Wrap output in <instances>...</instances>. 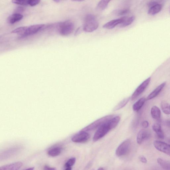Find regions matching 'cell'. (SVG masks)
<instances>
[{
	"label": "cell",
	"instance_id": "6da1fadb",
	"mask_svg": "<svg viewBox=\"0 0 170 170\" xmlns=\"http://www.w3.org/2000/svg\"><path fill=\"white\" fill-rule=\"evenodd\" d=\"M99 26V23L96 17L93 15H88L84 19L83 29L86 32H92L96 30Z\"/></svg>",
	"mask_w": 170,
	"mask_h": 170
},
{
	"label": "cell",
	"instance_id": "7a4b0ae2",
	"mask_svg": "<svg viewBox=\"0 0 170 170\" xmlns=\"http://www.w3.org/2000/svg\"><path fill=\"white\" fill-rule=\"evenodd\" d=\"M114 116L113 115H107L104 116L95 121L93 123L88 125L86 127L83 129L81 131L87 132L95 130L97 128H99L104 123L110 120Z\"/></svg>",
	"mask_w": 170,
	"mask_h": 170
},
{
	"label": "cell",
	"instance_id": "3957f363",
	"mask_svg": "<svg viewBox=\"0 0 170 170\" xmlns=\"http://www.w3.org/2000/svg\"><path fill=\"white\" fill-rule=\"evenodd\" d=\"M109 121L98 128L93 137L94 142H96L99 140L103 137L110 131L111 130L109 123Z\"/></svg>",
	"mask_w": 170,
	"mask_h": 170
},
{
	"label": "cell",
	"instance_id": "277c9868",
	"mask_svg": "<svg viewBox=\"0 0 170 170\" xmlns=\"http://www.w3.org/2000/svg\"><path fill=\"white\" fill-rule=\"evenodd\" d=\"M74 28V23L70 21L60 22L59 25V31L61 35L67 36L72 32Z\"/></svg>",
	"mask_w": 170,
	"mask_h": 170
},
{
	"label": "cell",
	"instance_id": "5b68a950",
	"mask_svg": "<svg viewBox=\"0 0 170 170\" xmlns=\"http://www.w3.org/2000/svg\"><path fill=\"white\" fill-rule=\"evenodd\" d=\"M131 147V141L129 139L125 140L119 145L116 151V155L118 157L123 156L129 152Z\"/></svg>",
	"mask_w": 170,
	"mask_h": 170
},
{
	"label": "cell",
	"instance_id": "8992f818",
	"mask_svg": "<svg viewBox=\"0 0 170 170\" xmlns=\"http://www.w3.org/2000/svg\"><path fill=\"white\" fill-rule=\"evenodd\" d=\"M151 77H149L139 85L130 97L131 100H134L139 96H140L148 86L151 82Z\"/></svg>",
	"mask_w": 170,
	"mask_h": 170
},
{
	"label": "cell",
	"instance_id": "52a82bcc",
	"mask_svg": "<svg viewBox=\"0 0 170 170\" xmlns=\"http://www.w3.org/2000/svg\"><path fill=\"white\" fill-rule=\"evenodd\" d=\"M90 137V134L87 132L80 131L73 136L71 140L74 142L84 143L87 142Z\"/></svg>",
	"mask_w": 170,
	"mask_h": 170
},
{
	"label": "cell",
	"instance_id": "ba28073f",
	"mask_svg": "<svg viewBox=\"0 0 170 170\" xmlns=\"http://www.w3.org/2000/svg\"><path fill=\"white\" fill-rule=\"evenodd\" d=\"M154 145L158 151L170 156V145L164 142L155 141Z\"/></svg>",
	"mask_w": 170,
	"mask_h": 170
},
{
	"label": "cell",
	"instance_id": "9c48e42d",
	"mask_svg": "<svg viewBox=\"0 0 170 170\" xmlns=\"http://www.w3.org/2000/svg\"><path fill=\"white\" fill-rule=\"evenodd\" d=\"M45 26L42 24L35 25L28 27L23 37H28L29 36L34 34L38 32Z\"/></svg>",
	"mask_w": 170,
	"mask_h": 170
},
{
	"label": "cell",
	"instance_id": "30bf717a",
	"mask_svg": "<svg viewBox=\"0 0 170 170\" xmlns=\"http://www.w3.org/2000/svg\"><path fill=\"white\" fill-rule=\"evenodd\" d=\"M151 132L145 129H142L139 131L137 137V142L139 145H141L143 142L147 140L151 137Z\"/></svg>",
	"mask_w": 170,
	"mask_h": 170
},
{
	"label": "cell",
	"instance_id": "8fae6325",
	"mask_svg": "<svg viewBox=\"0 0 170 170\" xmlns=\"http://www.w3.org/2000/svg\"><path fill=\"white\" fill-rule=\"evenodd\" d=\"M166 84V82H164L159 85V86L155 88V90L148 95L147 98H146V100H150L157 96L159 94L161 93L163 88L165 87Z\"/></svg>",
	"mask_w": 170,
	"mask_h": 170
},
{
	"label": "cell",
	"instance_id": "7c38bea8",
	"mask_svg": "<svg viewBox=\"0 0 170 170\" xmlns=\"http://www.w3.org/2000/svg\"><path fill=\"white\" fill-rule=\"evenodd\" d=\"M163 8L162 5L160 3L158 2L156 4L149 7L148 14L151 15H154L161 11Z\"/></svg>",
	"mask_w": 170,
	"mask_h": 170
},
{
	"label": "cell",
	"instance_id": "4fadbf2b",
	"mask_svg": "<svg viewBox=\"0 0 170 170\" xmlns=\"http://www.w3.org/2000/svg\"><path fill=\"white\" fill-rule=\"evenodd\" d=\"M123 17L120 18L115 19L105 23L103 26L104 28L106 29H112L114 28L116 26L120 24L123 21Z\"/></svg>",
	"mask_w": 170,
	"mask_h": 170
},
{
	"label": "cell",
	"instance_id": "5bb4252c",
	"mask_svg": "<svg viewBox=\"0 0 170 170\" xmlns=\"http://www.w3.org/2000/svg\"><path fill=\"white\" fill-rule=\"evenodd\" d=\"M152 130L155 132L158 137L159 139H164L165 138V135L163 131L161 125L159 122H156L152 126Z\"/></svg>",
	"mask_w": 170,
	"mask_h": 170
},
{
	"label": "cell",
	"instance_id": "9a60e30c",
	"mask_svg": "<svg viewBox=\"0 0 170 170\" xmlns=\"http://www.w3.org/2000/svg\"><path fill=\"white\" fill-rule=\"evenodd\" d=\"M23 165L21 162H18L2 166L0 170H18Z\"/></svg>",
	"mask_w": 170,
	"mask_h": 170
},
{
	"label": "cell",
	"instance_id": "2e32d148",
	"mask_svg": "<svg viewBox=\"0 0 170 170\" xmlns=\"http://www.w3.org/2000/svg\"><path fill=\"white\" fill-rule=\"evenodd\" d=\"M23 17V15L20 13H15L8 17V21L11 24H13L20 21L22 19Z\"/></svg>",
	"mask_w": 170,
	"mask_h": 170
},
{
	"label": "cell",
	"instance_id": "e0dca14e",
	"mask_svg": "<svg viewBox=\"0 0 170 170\" xmlns=\"http://www.w3.org/2000/svg\"><path fill=\"white\" fill-rule=\"evenodd\" d=\"M151 113L152 118L154 119L159 120L161 116V112L158 107L156 106L151 108Z\"/></svg>",
	"mask_w": 170,
	"mask_h": 170
},
{
	"label": "cell",
	"instance_id": "ac0fdd59",
	"mask_svg": "<svg viewBox=\"0 0 170 170\" xmlns=\"http://www.w3.org/2000/svg\"><path fill=\"white\" fill-rule=\"evenodd\" d=\"M62 148L60 146H56L49 149L47 154L52 157H56L58 156L62 152Z\"/></svg>",
	"mask_w": 170,
	"mask_h": 170
},
{
	"label": "cell",
	"instance_id": "d6986e66",
	"mask_svg": "<svg viewBox=\"0 0 170 170\" xmlns=\"http://www.w3.org/2000/svg\"><path fill=\"white\" fill-rule=\"evenodd\" d=\"M135 20V17L134 16H132L129 18L125 16L123 17V21L119 25V26L121 28H125L132 24Z\"/></svg>",
	"mask_w": 170,
	"mask_h": 170
},
{
	"label": "cell",
	"instance_id": "ffe728a7",
	"mask_svg": "<svg viewBox=\"0 0 170 170\" xmlns=\"http://www.w3.org/2000/svg\"><path fill=\"white\" fill-rule=\"evenodd\" d=\"M146 100L145 97H142L139 99L132 106L134 111L136 112L138 111L141 109L144 105Z\"/></svg>",
	"mask_w": 170,
	"mask_h": 170
},
{
	"label": "cell",
	"instance_id": "44dd1931",
	"mask_svg": "<svg viewBox=\"0 0 170 170\" xmlns=\"http://www.w3.org/2000/svg\"><path fill=\"white\" fill-rule=\"evenodd\" d=\"M161 107L163 113L167 115L170 114V104L168 102L165 101H162Z\"/></svg>",
	"mask_w": 170,
	"mask_h": 170
},
{
	"label": "cell",
	"instance_id": "7402d4cb",
	"mask_svg": "<svg viewBox=\"0 0 170 170\" xmlns=\"http://www.w3.org/2000/svg\"><path fill=\"white\" fill-rule=\"evenodd\" d=\"M110 2V1L108 0H102L98 3L96 9L98 11H103L107 8Z\"/></svg>",
	"mask_w": 170,
	"mask_h": 170
},
{
	"label": "cell",
	"instance_id": "603a6c76",
	"mask_svg": "<svg viewBox=\"0 0 170 170\" xmlns=\"http://www.w3.org/2000/svg\"><path fill=\"white\" fill-rule=\"evenodd\" d=\"M130 100H131L130 97L125 98L114 107L113 111H116L120 110L121 109L124 107L128 103Z\"/></svg>",
	"mask_w": 170,
	"mask_h": 170
},
{
	"label": "cell",
	"instance_id": "cb8c5ba5",
	"mask_svg": "<svg viewBox=\"0 0 170 170\" xmlns=\"http://www.w3.org/2000/svg\"><path fill=\"white\" fill-rule=\"evenodd\" d=\"M120 117L116 116L112 118L109 121L111 130L116 127L120 120Z\"/></svg>",
	"mask_w": 170,
	"mask_h": 170
},
{
	"label": "cell",
	"instance_id": "d4e9b609",
	"mask_svg": "<svg viewBox=\"0 0 170 170\" xmlns=\"http://www.w3.org/2000/svg\"><path fill=\"white\" fill-rule=\"evenodd\" d=\"M157 162L159 165L161 167L166 170H170V162L164 160L161 158H159L157 159Z\"/></svg>",
	"mask_w": 170,
	"mask_h": 170
},
{
	"label": "cell",
	"instance_id": "484cf974",
	"mask_svg": "<svg viewBox=\"0 0 170 170\" xmlns=\"http://www.w3.org/2000/svg\"><path fill=\"white\" fill-rule=\"evenodd\" d=\"M28 27H20L12 31L11 33L17 34L20 36V37H23Z\"/></svg>",
	"mask_w": 170,
	"mask_h": 170
},
{
	"label": "cell",
	"instance_id": "4316f807",
	"mask_svg": "<svg viewBox=\"0 0 170 170\" xmlns=\"http://www.w3.org/2000/svg\"><path fill=\"white\" fill-rule=\"evenodd\" d=\"M129 11L128 9H117L113 11V13L117 16H123L127 15Z\"/></svg>",
	"mask_w": 170,
	"mask_h": 170
},
{
	"label": "cell",
	"instance_id": "83f0119b",
	"mask_svg": "<svg viewBox=\"0 0 170 170\" xmlns=\"http://www.w3.org/2000/svg\"><path fill=\"white\" fill-rule=\"evenodd\" d=\"M76 162V159L75 158H71L69 159L66 162L65 165H64V167L66 168H70L75 164Z\"/></svg>",
	"mask_w": 170,
	"mask_h": 170
},
{
	"label": "cell",
	"instance_id": "f1b7e54d",
	"mask_svg": "<svg viewBox=\"0 0 170 170\" xmlns=\"http://www.w3.org/2000/svg\"><path fill=\"white\" fill-rule=\"evenodd\" d=\"M12 2L15 4L21 5H28V0H13Z\"/></svg>",
	"mask_w": 170,
	"mask_h": 170
},
{
	"label": "cell",
	"instance_id": "f546056e",
	"mask_svg": "<svg viewBox=\"0 0 170 170\" xmlns=\"http://www.w3.org/2000/svg\"><path fill=\"white\" fill-rule=\"evenodd\" d=\"M40 2L39 0H28V5L30 6H34L38 5Z\"/></svg>",
	"mask_w": 170,
	"mask_h": 170
},
{
	"label": "cell",
	"instance_id": "4dcf8cb0",
	"mask_svg": "<svg viewBox=\"0 0 170 170\" xmlns=\"http://www.w3.org/2000/svg\"><path fill=\"white\" fill-rule=\"evenodd\" d=\"M139 159L140 161L144 164H146L147 162V159H146L145 156H141L139 158Z\"/></svg>",
	"mask_w": 170,
	"mask_h": 170
},
{
	"label": "cell",
	"instance_id": "1f68e13d",
	"mask_svg": "<svg viewBox=\"0 0 170 170\" xmlns=\"http://www.w3.org/2000/svg\"><path fill=\"white\" fill-rule=\"evenodd\" d=\"M142 126L144 129H146L149 126V123L148 121H143L142 123Z\"/></svg>",
	"mask_w": 170,
	"mask_h": 170
},
{
	"label": "cell",
	"instance_id": "d6a6232c",
	"mask_svg": "<svg viewBox=\"0 0 170 170\" xmlns=\"http://www.w3.org/2000/svg\"><path fill=\"white\" fill-rule=\"evenodd\" d=\"M44 170H56L55 168H51L48 165H45L44 166Z\"/></svg>",
	"mask_w": 170,
	"mask_h": 170
},
{
	"label": "cell",
	"instance_id": "836d02e7",
	"mask_svg": "<svg viewBox=\"0 0 170 170\" xmlns=\"http://www.w3.org/2000/svg\"><path fill=\"white\" fill-rule=\"evenodd\" d=\"M23 9L21 7H18L16 9V11H15L16 12H18H18H21L22 11H23Z\"/></svg>",
	"mask_w": 170,
	"mask_h": 170
},
{
	"label": "cell",
	"instance_id": "e575fe53",
	"mask_svg": "<svg viewBox=\"0 0 170 170\" xmlns=\"http://www.w3.org/2000/svg\"><path fill=\"white\" fill-rule=\"evenodd\" d=\"M80 32V28H78L77 30L76 31L75 33L74 34V35L76 36L78 35H79V34Z\"/></svg>",
	"mask_w": 170,
	"mask_h": 170
},
{
	"label": "cell",
	"instance_id": "d590c367",
	"mask_svg": "<svg viewBox=\"0 0 170 170\" xmlns=\"http://www.w3.org/2000/svg\"><path fill=\"white\" fill-rule=\"evenodd\" d=\"M165 125L166 126L170 128V120H168L165 122Z\"/></svg>",
	"mask_w": 170,
	"mask_h": 170
},
{
	"label": "cell",
	"instance_id": "8d00e7d4",
	"mask_svg": "<svg viewBox=\"0 0 170 170\" xmlns=\"http://www.w3.org/2000/svg\"><path fill=\"white\" fill-rule=\"evenodd\" d=\"M34 168H28V169H27L25 170H34Z\"/></svg>",
	"mask_w": 170,
	"mask_h": 170
},
{
	"label": "cell",
	"instance_id": "74e56055",
	"mask_svg": "<svg viewBox=\"0 0 170 170\" xmlns=\"http://www.w3.org/2000/svg\"><path fill=\"white\" fill-rule=\"evenodd\" d=\"M65 170H71V167L66 168Z\"/></svg>",
	"mask_w": 170,
	"mask_h": 170
},
{
	"label": "cell",
	"instance_id": "f35d334b",
	"mask_svg": "<svg viewBox=\"0 0 170 170\" xmlns=\"http://www.w3.org/2000/svg\"><path fill=\"white\" fill-rule=\"evenodd\" d=\"M98 170H104L103 168H100L98 169Z\"/></svg>",
	"mask_w": 170,
	"mask_h": 170
},
{
	"label": "cell",
	"instance_id": "ab89813d",
	"mask_svg": "<svg viewBox=\"0 0 170 170\" xmlns=\"http://www.w3.org/2000/svg\"><path fill=\"white\" fill-rule=\"evenodd\" d=\"M74 1L78 2H83V1H82V0H79V1H78H78Z\"/></svg>",
	"mask_w": 170,
	"mask_h": 170
}]
</instances>
